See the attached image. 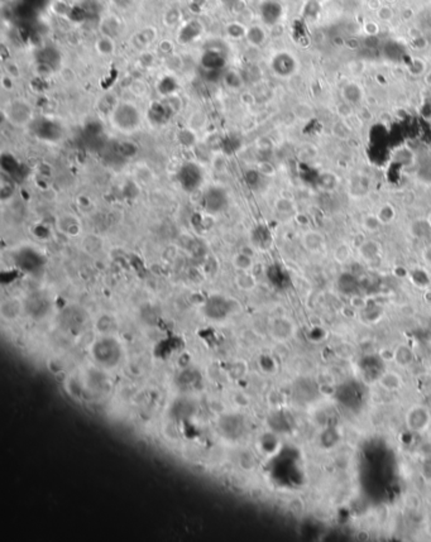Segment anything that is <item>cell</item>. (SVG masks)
Segmentation results:
<instances>
[{
	"instance_id": "1",
	"label": "cell",
	"mask_w": 431,
	"mask_h": 542,
	"mask_svg": "<svg viewBox=\"0 0 431 542\" xmlns=\"http://www.w3.org/2000/svg\"><path fill=\"white\" fill-rule=\"evenodd\" d=\"M91 355L95 362L101 367L114 368L120 363L123 349L115 338L105 335L96 340L93 345Z\"/></svg>"
},
{
	"instance_id": "2",
	"label": "cell",
	"mask_w": 431,
	"mask_h": 542,
	"mask_svg": "<svg viewBox=\"0 0 431 542\" xmlns=\"http://www.w3.org/2000/svg\"><path fill=\"white\" fill-rule=\"evenodd\" d=\"M111 121L120 131L132 132L138 128L141 124V114L138 109L132 104H119L111 113Z\"/></svg>"
},
{
	"instance_id": "3",
	"label": "cell",
	"mask_w": 431,
	"mask_h": 542,
	"mask_svg": "<svg viewBox=\"0 0 431 542\" xmlns=\"http://www.w3.org/2000/svg\"><path fill=\"white\" fill-rule=\"evenodd\" d=\"M177 181L183 191L194 193L204 182V172L201 167L194 162L183 163L177 172Z\"/></svg>"
},
{
	"instance_id": "4",
	"label": "cell",
	"mask_w": 431,
	"mask_h": 542,
	"mask_svg": "<svg viewBox=\"0 0 431 542\" xmlns=\"http://www.w3.org/2000/svg\"><path fill=\"white\" fill-rule=\"evenodd\" d=\"M204 315L212 321H223L232 313L233 306L228 298L220 295L210 296L204 303Z\"/></svg>"
},
{
	"instance_id": "5",
	"label": "cell",
	"mask_w": 431,
	"mask_h": 542,
	"mask_svg": "<svg viewBox=\"0 0 431 542\" xmlns=\"http://www.w3.org/2000/svg\"><path fill=\"white\" fill-rule=\"evenodd\" d=\"M202 207L209 214H220L227 210L229 205V196L222 187H210L205 191L201 201Z\"/></svg>"
},
{
	"instance_id": "6",
	"label": "cell",
	"mask_w": 431,
	"mask_h": 542,
	"mask_svg": "<svg viewBox=\"0 0 431 542\" xmlns=\"http://www.w3.org/2000/svg\"><path fill=\"white\" fill-rule=\"evenodd\" d=\"M15 263L22 271L28 272V273H36L43 267L45 259L41 256V253H38L35 249L23 248L15 256Z\"/></svg>"
},
{
	"instance_id": "7",
	"label": "cell",
	"mask_w": 431,
	"mask_h": 542,
	"mask_svg": "<svg viewBox=\"0 0 431 542\" xmlns=\"http://www.w3.org/2000/svg\"><path fill=\"white\" fill-rule=\"evenodd\" d=\"M51 301L42 292H35L29 295L24 302V310L29 316L35 318H42L49 312Z\"/></svg>"
},
{
	"instance_id": "8",
	"label": "cell",
	"mask_w": 431,
	"mask_h": 542,
	"mask_svg": "<svg viewBox=\"0 0 431 542\" xmlns=\"http://www.w3.org/2000/svg\"><path fill=\"white\" fill-rule=\"evenodd\" d=\"M272 70L280 77H290L297 70V61L288 52H279L272 58Z\"/></svg>"
},
{
	"instance_id": "9",
	"label": "cell",
	"mask_w": 431,
	"mask_h": 542,
	"mask_svg": "<svg viewBox=\"0 0 431 542\" xmlns=\"http://www.w3.org/2000/svg\"><path fill=\"white\" fill-rule=\"evenodd\" d=\"M259 15L264 24L274 25L281 20L284 15V7L276 0H264L259 7Z\"/></svg>"
},
{
	"instance_id": "10",
	"label": "cell",
	"mask_w": 431,
	"mask_h": 542,
	"mask_svg": "<svg viewBox=\"0 0 431 542\" xmlns=\"http://www.w3.org/2000/svg\"><path fill=\"white\" fill-rule=\"evenodd\" d=\"M8 118L14 125H25L32 119V109L24 101H14L8 109Z\"/></svg>"
},
{
	"instance_id": "11",
	"label": "cell",
	"mask_w": 431,
	"mask_h": 542,
	"mask_svg": "<svg viewBox=\"0 0 431 542\" xmlns=\"http://www.w3.org/2000/svg\"><path fill=\"white\" fill-rule=\"evenodd\" d=\"M36 134L40 139L46 142H57L62 137L61 126L57 125L54 121L42 120L36 128Z\"/></svg>"
},
{
	"instance_id": "12",
	"label": "cell",
	"mask_w": 431,
	"mask_h": 542,
	"mask_svg": "<svg viewBox=\"0 0 431 542\" xmlns=\"http://www.w3.org/2000/svg\"><path fill=\"white\" fill-rule=\"evenodd\" d=\"M293 325L285 317L274 318L271 325V335L277 341H286L293 335Z\"/></svg>"
},
{
	"instance_id": "13",
	"label": "cell",
	"mask_w": 431,
	"mask_h": 542,
	"mask_svg": "<svg viewBox=\"0 0 431 542\" xmlns=\"http://www.w3.org/2000/svg\"><path fill=\"white\" fill-rule=\"evenodd\" d=\"M225 58L220 52L218 51H206L201 56V66L204 71H219L224 67Z\"/></svg>"
},
{
	"instance_id": "14",
	"label": "cell",
	"mask_w": 431,
	"mask_h": 542,
	"mask_svg": "<svg viewBox=\"0 0 431 542\" xmlns=\"http://www.w3.org/2000/svg\"><path fill=\"white\" fill-rule=\"evenodd\" d=\"M202 32V25L200 24L197 20H191V22L186 23L180 30V35H178V40L181 43H189L191 41H194L195 38L199 37Z\"/></svg>"
},
{
	"instance_id": "15",
	"label": "cell",
	"mask_w": 431,
	"mask_h": 542,
	"mask_svg": "<svg viewBox=\"0 0 431 542\" xmlns=\"http://www.w3.org/2000/svg\"><path fill=\"white\" fill-rule=\"evenodd\" d=\"M171 114H172V111H171L170 106L162 103L153 104L149 109V119L157 124L166 123L170 119Z\"/></svg>"
},
{
	"instance_id": "16",
	"label": "cell",
	"mask_w": 431,
	"mask_h": 542,
	"mask_svg": "<svg viewBox=\"0 0 431 542\" xmlns=\"http://www.w3.org/2000/svg\"><path fill=\"white\" fill-rule=\"evenodd\" d=\"M22 308H24V305L17 300V298H9L2 305V316L7 320H14L22 312Z\"/></svg>"
},
{
	"instance_id": "17",
	"label": "cell",
	"mask_w": 431,
	"mask_h": 542,
	"mask_svg": "<svg viewBox=\"0 0 431 542\" xmlns=\"http://www.w3.org/2000/svg\"><path fill=\"white\" fill-rule=\"evenodd\" d=\"M2 167L3 171L7 173V176H9L10 178L15 180V178H19L20 172H22V165L15 160L13 155L10 154H4L2 157Z\"/></svg>"
},
{
	"instance_id": "18",
	"label": "cell",
	"mask_w": 431,
	"mask_h": 542,
	"mask_svg": "<svg viewBox=\"0 0 431 542\" xmlns=\"http://www.w3.org/2000/svg\"><path fill=\"white\" fill-rule=\"evenodd\" d=\"M303 244L311 253H319V251L323 250L324 245H325V240H324V237L320 233L307 232L303 237Z\"/></svg>"
},
{
	"instance_id": "19",
	"label": "cell",
	"mask_w": 431,
	"mask_h": 542,
	"mask_svg": "<svg viewBox=\"0 0 431 542\" xmlns=\"http://www.w3.org/2000/svg\"><path fill=\"white\" fill-rule=\"evenodd\" d=\"M321 13L320 0H306L302 7V17L309 22H315Z\"/></svg>"
},
{
	"instance_id": "20",
	"label": "cell",
	"mask_w": 431,
	"mask_h": 542,
	"mask_svg": "<svg viewBox=\"0 0 431 542\" xmlns=\"http://www.w3.org/2000/svg\"><path fill=\"white\" fill-rule=\"evenodd\" d=\"M362 89L358 86L357 84H348L347 86L343 89V97H344L345 101L348 104H357L362 100Z\"/></svg>"
},
{
	"instance_id": "21",
	"label": "cell",
	"mask_w": 431,
	"mask_h": 542,
	"mask_svg": "<svg viewBox=\"0 0 431 542\" xmlns=\"http://www.w3.org/2000/svg\"><path fill=\"white\" fill-rule=\"evenodd\" d=\"M245 37L251 45L261 46L263 45L264 41H266V33H264L262 27H259V25H253V27H251L249 29H247Z\"/></svg>"
},
{
	"instance_id": "22",
	"label": "cell",
	"mask_w": 431,
	"mask_h": 542,
	"mask_svg": "<svg viewBox=\"0 0 431 542\" xmlns=\"http://www.w3.org/2000/svg\"><path fill=\"white\" fill-rule=\"evenodd\" d=\"M381 385L383 388L388 391H396L401 387V378L398 374L393 372H389L383 374V377L381 378Z\"/></svg>"
},
{
	"instance_id": "23",
	"label": "cell",
	"mask_w": 431,
	"mask_h": 542,
	"mask_svg": "<svg viewBox=\"0 0 431 542\" xmlns=\"http://www.w3.org/2000/svg\"><path fill=\"white\" fill-rule=\"evenodd\" d=\"M119 27H120L119 20L115 19V18H106V19L103 20V24H101V29L105 33L106 37L109 38L118 35Z\"/></svg>"
},
{
	"instance_id": "24",
	"label": "cell",
	"mask_w": 431,
	"mask_h": 542,
	"mask_svg": "<svg viewBox=\"0 0 431 542\" xmlns=\"http://www.w3.org/2000/svg\"><path fill=\"white\" fill-rule=\"evenodd\" d=\"M176 89H177V84H176L175 79H172V77H165V79L161 80L160 84H158V91L162 95L173 94V92L176 91Z\"/></svg>"
},
{
	"instance_id": "25",
	"label": "cell",
	"mask_w": 431,
	"mask_h": 542,
	"mask_svg": "<svg viewBox=\"0 0 431 542\" xmlns=\"http://www.w3.org/2000/svg\"><path fill=\"white\" fill-rule=\"evenodd\" d=\"M155 37H156L155 28H144L143 30H141V32H138L136 36H134V40L138 41L142 46H144L152 42V41L155 40Z\"/></svg>"
},
{
	"instance_id": "26",
	"label": "cell",
	"mask_w": 431,
	"mask_h": 542,
	"mask_svg": "<svg viewBox=\"0 0 431 542\" xmlns=\"http://www.w3.org/2000/svg\"><path fill=\"white\" fill-rule=\"evenodd\" d=\"M377 19L382 23H389L394 18V10L389 5H382L380 9L376 12Z\"/></svg>"
},
{
	"instance_id": "27",
	"label": "cell",
	"mask_w": 431,
	"mask_h": 542,
	"mask_svg": "<svg viewBox=\"0 0 431 542\" xmlns=\"http://www.w3.org/2000/svg\"><path fill=\"white\" fill-rule=\"evenodd\" d=\"M239 141H238L235 137H225L224 139L222 141V148L223 150H224L225 153H228V154H232V153H234L235 150L239 149Z\"/></svg>"
},
{
	"instance_id": "28",
	"label": "cell",
	"mask_w": 431,
	"mask_h": 542,
	"mask_svg": "<svg viewBox=\"0 0 431 542\" xmlns=\"http://www.w3.org/2000/svg\"><path fill=\"white\" fill-rule=\"evenodd\" d=\"M98 49H99V52L103 54L113 53V51H114L113 41H111L109 37L101 38V40H99V42H98Z\"/></svg>"
},
{
	"instance_id": "29",
	"label": "cell",
	"mask_w": 431,
	"mask_h": 542,
	"mask_svg": "<svg viewBox=\"0 0 431 542\" xmlns=\"http://www.w3.org/2000/svg\"><path fill=\"white\" fill-rule=\"evenodd\" d=\"M224 80H225V84H227L229 87H232V89H238V87L241 85L240 76L234 71L228 72V74L224 76Z\"/></svg>"
},
{
	"instance_id": "30",
	"label": "cell",
	"mask_w": 431,
	"mask_h": 542,
	"mask_svg": "<svg viewBox=\"0 0 431 542\" xmlns=\"http://www.w3.org/2000/svg\"><path fill=\"white\" fill-rule=\"evenodd\" d=\"M227 32H228V35L233 38H240L247 35L245 28H244L241 24H238V23H233V24H230L229 27H228Z\"/></svg>"
},
{
	"instance_id": "31",
	"label": "cell",
	"mask_w": 431,
	"mask_h": 542,
	"mask_svg": "<svg viewBox=\"0 0 431 542\" xmlns=\"http://www.w3.org/2000/svg\"><path fill=\"white\" fill-rule=\"evenodd\" d=\"M334 257H335V261L340 262V263H344L348 258L350 257V250L347 245H340L337 246L334 251Z\"/></svg>"
},
{
	"instance_id": "32",
	"label": "cell",
	"mask_w": 431,
	"mask_h": 542,
	"mask_svg": "<svg viewBox=\"0 0 431 542\" xmlns=\"http://www.w3.org/2000/svg\"><path fill=\"white\" fill-rule=\"evenodd\" d=\"M363 30H364L368 36L373 37V36H377L378 33H380V24H378V22H375V20H368V22H365L364 25H363Z\"/></svg>"
},
{
	"instance_id": "33",
	"label": "cell",
	"mask_w": 431,
	"mask_h": 542,
	"mask_svg": "<svg viewBox=\"0 0 431 542\" xmlns=\"http://www.w3.org/2000/svg\"><path fill=\"white\" fill-rule=\"evenodd\" d=\"M165 20H166L165 23L167 25H175L176 23L180 20V12H178L177 9L168 10L167 14L165 15Z\"/></svg>"
},
{
	"instance_id": "34",
	"label": "cell",
	"mask_w": 431,
	"mask_h": 542,
	"mask_svg": "<svg viewBox=\"0 0 431 542\" xmlns=\"http://www.w3.org/2000/svg\"><path fill=\"white\" fill-rule=\"evenodd\" d=\"M382 222L380 221L378 216H368L364 221V227L367 228V230H377L380 228V225Z\"/></svg>"
},
{
	"instance_id": "35",
	"label": "cell",
	"mask_w": 431,
	"mask_h": 542,
	"mask_svg": "<svg viewBox=\"0 0 431 542\" xmlns=\"http://www.w3.org/2000/svg\"><path fill=\"white\" fill-rule=\"evenodd\" d=\"M245 182L247 185L251 186V187H256L257 182H258V178H259V175L256 172V171H248V172L245 173Z\"/></svg>"
},
{
	"instance_id": "36",
	"label": "cell",
	"mask_w": 431,
	"mask_h": 542,
	"mask_svg": "<svg viewBox=\"0 0 431 542\" xmlns=\"http://www.w3.org/2000/svg\"><path fill=\"white\" fill-rule=\"evenodd\" d=\"M235 262H237V266L239 267V268H241V269H248L249 267L252 266L251 258H249V257H247V256H244V261H241V257L239 254V256L237 257V259H235Z\"/></svg>"
},
{
	"instance_id": "37",
	"label": "cell",
	"mask_w": 431,
	"mask_h": 542,
	"mask_svg": "<svg viewBox=\"0 0 431 542\" xmlns=\"http://www.w3.org/2000/svg\"><path fill=\"white\" fill-rule=\"evenodd\" d=\"M368 8H370L371 10H373V12H377L378 9H380L381 7H382V2L381 0H368L367 3Z\"/></svg>"
},
{
	"instance_id": "38",
	"label": "cell",
	"mask_w": 431,
	"mask_h": 542,
	"mask_svg": "<svg viewBox=\"0 0 431 542\" xmlns=\"http://www.w3.org/2000/svg\"><path fill=\"white\" fill-rule=\"evenodd\" d=\"M402 18H404L405 22H407V20H410V18L414 17V10L411 9V8H405L404 10H402Z\"/></svg>"
},
{
	"instance_id": "39",
	"label": "cell",
	"mask_w": 431,
	"mask_h": 542,
	"mask_svg": "<svg viewBox=\"0 0 431 542\" xmlns=\"http://www.w3.org/2000/svg\"><path fill=\"white\" fill-rule=\"evenodd\" d=\"M387 2H388V3H396L397 0H387Z\"/></svg>"
}]
</instances>
